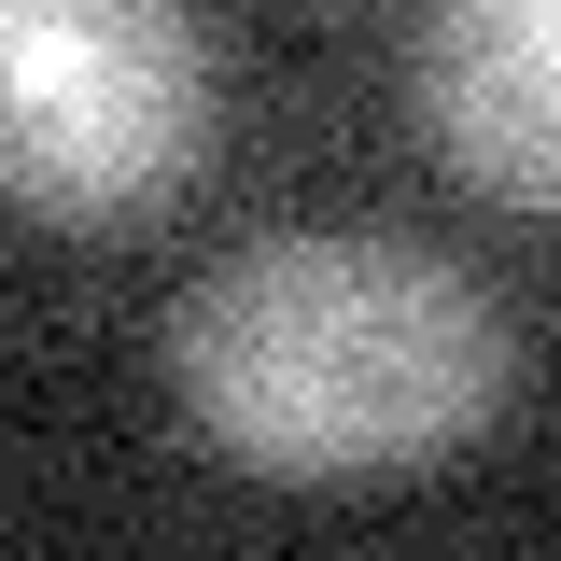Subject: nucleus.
Returning a JSON list of instances; mask_svg holds the SVG:
<instances>
[{
  "label": "nucleus",
  "instance_id": "1",
  "mask_svg": "<svg viewBox=\"0 0 561 561\" xmlns=\"http://www.w3.org/2000/svg\"><path fill=\"white\" fill-rule=\"evenodd\" d=\"M169 379L253 478L337 491L449 463L505 408L519 323L408 239H253L169 309Z\"/></svg>",
  "mask_w": 561,
  "mask_h": 561
},
{
  "label": "nucleus",
  "instance_id": "2",
  "mask_svg": "<svg viewBox=\"0 0 561 561\" xmlns=\"http://www.w3.org/2000/svg\"><path fill=\"white\" fill-rule=\"evenodd\" d=\"M210 154L197 0H0V197L127 225Z\"/></svg>",
  "mask_w": 561,
  "mask_h": 561
},
{
  "label": "nucleus",
  "instance_id": "3",
  "mask_svg": "<svg viewBox=\"0 0 561 561\" xmlns=\"http://www.w3.org/2000/svg\"><path fill=\"white\" fill-rule=\"evenodd\" d=\"M435 154L505 210H561V0H435L421 14Z\"/></svg>",
  "mask_w": 561,
  "mask_h": 561
}]
</instances>
